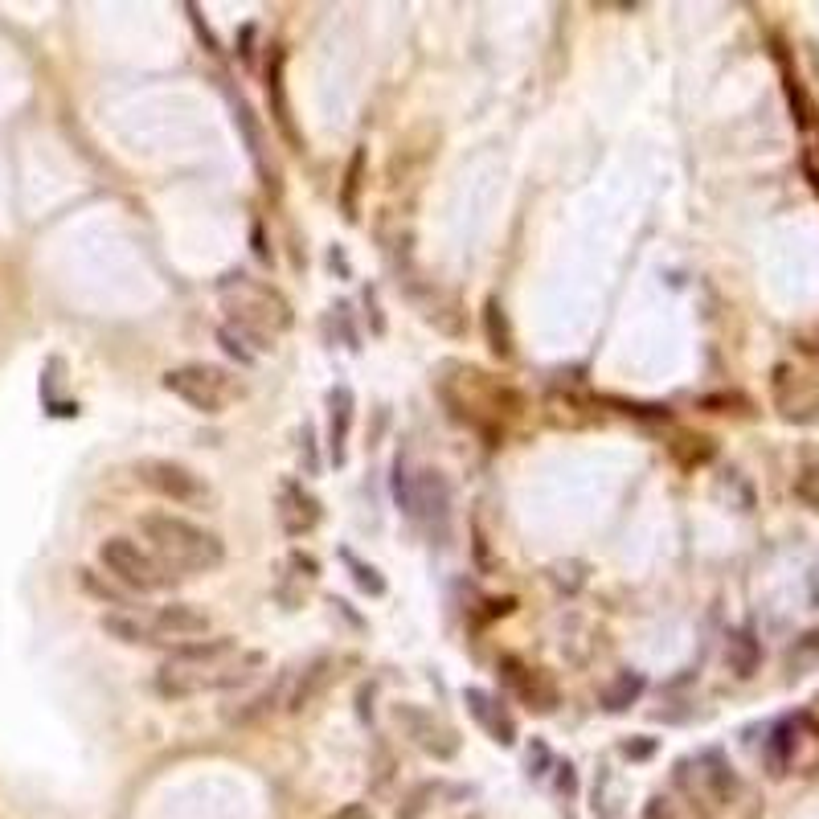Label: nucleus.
I'll return each instance as SVG.
<instances>
[{
    "mask_svg": "<svg viewBox=\"0 0 819 819\" xmlns=\"http://www.w3.org/2000/svg\"><path fill=\"white\" fill-rule=\"evenodd\" d=\"M218 299H222V312H226V324L250 344V353H267L271 340L283 336L291 324H295V312L287 299L271 287V283H258L242 271H230L222 283H218Z\"/></svg>",
    "mask_w": 819,
    "mask_h": 819,
    "instance_id": "nucleus-1",
    "label": "nucleus"
},
{
    "mask_svg": "<svg viewBox=\"0 0 819 819\" xmlns=\"http://www.w3.org/2000/svg\"><path fill=\"white\" fill-rule=\"evenodd\" d=\"M140 533L148 541V549L160 557V562L177 574V578H189V574H209L226 562V545L218 533H209L201 525H193L189 516L181 512H144L140 516Z\"/></svg>",
    "mask_w": 819,
    "mask_h": 819,
    "instance_id": "nucleus-2",
    "label": "nucleus"
},
{
    "mask_svg": "<svg viewBox=\"0 0 819 819\" xmlns=\"http://www.w3.org/2000/svg\"><path fill=\"white\" fill-rule=\"evenodd\" d=\"M267 664L263 652H234L226 660H181L168 656L164 668L156 672V688L164 697H201V693H226V688H238L246 680L258 676V668Z\"/></svg>",
    "mask_w": 819,
    "mask_h": 819,
    "instance_id": "nucleus-3",
    "label": "nucleus"
},
{
    "mask_svg": "<svg viewBox=\"0 0 819 819\" xmlns=\"http://www.w3.org/2000/svg\"><path fill=\"white\" fill-rule=\"evenodd\" d=\"M164 390L197 414H222L234 398H242V381L218 365L189 361V365H177L164 373Z\"/></svg>",
    "mask_w": 819,
    "mask_h": 819,
    "instance_id": "nucleus-4",
    "label": "nucleus"
},
{
    "mask_svg": "<svg viewBox=\"0 0 819 819\" xmlns=\"http://www.w3.org/2000/svg\"><path fill=\"white\" fill-rule=\"evenodd\" d=\"M99 562L115 582H123L127 590H140V594H152V590H164V586L177 582V574H172L148 545H140L132 537H107L99 545Z\"/></svg>",
    "mask_w": 819,
    "mask_h": 819,
    "instance_id": "nucleus-5",
    "label": "nucleus"
},
{
    "mask_svg": "<svg viewBox=\"0 0 819 819\" xmlns=\"http://www.w3.org/2000/svg\"><path fill=\"white\" fill-rule=\"evenodd\" d=\"M394 492H398V504L414 516L418 525L435 529V521H439V533L447 529V516H451V484L443 480V471L422 467L414 480L394 484Z\"/></svg>",
    "mask_w": 819,
    "mask_h": 819,
    "instance_id": "nucleus-6",
    "label": "nucleus"
},
{
    "mask_svg": "<svg viewBox=\"0 0 819 819\" xmlns=\"http://www.w3.org/2000/svg\"><path fill=\"white\" fill-rule=\"evenodd\" d=\"M136 476L156 496H164L172 504H201V500H209V484L197 476V471H189L185 463H177V459H140Z\"/></svg>",
    "mask_w": 819,
    "mask_h": 819,
    "instance_id": "nucleus-7",
    "label": "nucleus"
},
{
    "mask_svg": "<svg viewBox=\"0 0 819 819\" xmlns=\"http://www.w3.org/2000/svg\"><path fill=\"white\" fill-rule=\"evenodd\" d=\"M394 721L402 725V734L422 750L430 754L435 762H451L459 754V738H455V729L443 725L435 713H426L418 705H394Z\"/></svg>",
    "mask_w": 819,
    "mask_h": 819,
    "instance_id": "nucleus-8",
    "label": "nucleus"
},
{
    "mask_svg": "<svg viewBox=\"0 0 819 819\" xmlns=\"http://www.w3.org/2000/svg\"><path fill=\"white\" fill-rule=\"evenodd\" d=\"M275 516H279V529L287 537H308L320 525V500L299 480L283 476L275 488Z\"/></svg>",
    "mask_w": 819,
    "mask_h": 819,
    "instance_id": "nucleus-9",
    "label": "nucleus"
},
{
    "mask_svg": "<svg viewBox=\"0 0 819 819\" xmlns=\"http://www.w3.org/2000/svg\"><path fill=\"white\" fill-rule=\"evenodd\" d=\"M500 680L508 684V693H512L516 701L529 705V709H537V713H549V709L557 705V688H553V680H549L541 668L521 664L516 656H504V660H500Z\"/></svg>",
    "mask_w": 819,
    "mask_h": 819,
    "instance_id": "nucleus-10",
    "label": "nucleus"
},
{
    "mask_svg": "<svg viewBox=\"0 0 819 819\" xmlns=\"http://www.w3.org/2000/svg\"><path fill=\"white\" fill-rule=\"evenodd\" d=\"M156 643L160 639H172L177 648H185V643H197L209 635V615L201 607H193V602H168V607H160L152 619H148Z\"/></svg>",
    "mask_w": 819,
    "mask_h": 819,
    "instance_id": "nucleus-11",
    "label": "nucleus"
},
{
    "mask_svg": "<svg viewBox=\"0 0 819 819\" xmlns=\"http://www.w3.org/2000/svg\"><path fill=\"white\" fill-rule=\"evenodd\" d=\"M336 680V656H328V652H320V656H312L304 668H299L295 676H291V693H287V709L291 713H304V709H312L324 693H328V684Z\"/></svg>",
    "mask_w": 819,
    "mask_h": 819,
    "instance_id": "nucleus-12",
    "label": "nucleus"
},
{
    "mask_svg": "<svg viewBox=\"0 0 819 819\" xmlns=\"http://www.w3.org/2000/svg\"><path fill=\"white\" fill-rule=\"evenodd\" d=\"M463 705H467V713L476 717V725L484 729L492 742H500V746H512V742H516V721H512V713L488 693V688H463Z\"/></svg>",
    "mask_w": 819,
    "mask_h": 819,
    "instance_id": "nucleus-13",
    "label": "nucleus"
},
{
    "mask_svg": "<svg viewBox=\"0 0 819 819\" xmlns=\"http://www.w3.org/2000/svg\"><path fill=\"white\" fill-rule=\"evenodd\" d=\"M807 734H815V721L803 717V713L774 725V734H770V742H766V766H770V774H787V770L799 762V746H803Z\"/></svg>",
    "mask_w": 819,
    "mask_h": 819,
    "instance_id": "nucleus-14",
    "label": "nucleus"
},
{
    "mask_svg": "<svg viewBox=\"0 0 819 819\" xmlns=\"http://www.w3.org/2000/svg\"><path fill=\"white\" fill-rule=\"evenodd\" d=\"M291 676H295V668H287V672H279L275 676V684H267L263 693H254V697H246L238 709H226V721L230 725H258V721H267L275 709H287V693H291Z\"/></svg>",
    "mask_w": 819,
    "mask_h": 819,
    "instance_id": "nucleus-15",
    "label": "nucleus"
},
{
    "mask_svg": "<svg viewBox=\"0 0 819 819\" xmlns=\"http://www.w3.org/2000/svg\"><path fill=\"white\" fill-rule=\"evenodd\" d=\"M697 779H701V795L709 799V803H729L738 795V774H734V766L725 762V754L721 750H705L697 762Z\"/></svg>",
    "mask_w": 819,
    "mask_h": 819,
    "instance_id": "nucleus-16",
    "label": "nucleus"
},
{
    "mask_svg": "<svg viewBox=\"0 0 819 819\" xmlns=\"http://www.w3.org/2000/svg\"><path fill=\"white\" fill-rule=\"evenodd\" d=\"M328 410H332V426H328V443H332V459L344 463V439H349V426H353V410H357V398L349 385H336L328 394Z\"/></svg>",
    "mask_w": 819,
    "mask_h": 819,
    "instance_id": "nucleus-17",
    "label": "nucleus"
},
{
    "mask_svg": "<svg viewBox=\"0 0 819 819\" xmlns=\"http://www.w3.org/2000/svg\"><path fill=\"white\" fill-rule=\"evenodd\" d=\"M725 664H729V672L742 676V680L758 672V664H762V648H758V639H754L750 627L729 631V639H725Z\"/></svg>",
    "mask_w": 819,
    "mask_h": 819,
    "instance_id": "nucleus-18",
    "label": "nucleus"
},
{
    "mask_svg": "<svg viewBox=\"0 0 819 819\" xmlns=\"http://www.w3.org/2000/svg\"><path fill=\"white\" fill-rule=\"evenodd\" d=\"M267 99H271V111H275L279 132H283L291 144H299L295 123H291V107H287V86H283V50H275L271 62H267Z\"/></svg>",
    "mask_w": 819,
    "mask_h": 819,
    "instance_id": "nucleus-19",
    "label": "nucleus"
},
{
    "mask_svg": "<svg viewBox=\"0 0 819 819\" xmlns=\"http://www.w3.org/2000/svg\"><path fill=\"white\" fill-rule=\"evenodd\" d=\"M99 627H103L111 639H119V643H156L152 627H148L140 615H132V611H107V615L99 619Z\"/></svg>",
    "mask_w": 819,
    "mask_h": 819,
    "instance_id": "nucleus-20",
    "label": "nucleus"
},
{
    "mask_svg": "<svg viewBox=\"0 0 819 819\" xmlns=\"http://www.w3.org/2000/svg\"><path fill=\"white\" fill-rule=\"evenodd\" d=\"M643 688H648V680H643L639 672H619L607 688H602V709H607V713H623V709H631V705L639 701Z\"/></svg>",
    "mask_w": 819,
    "mask_h": 819,
    "instance_id": "nucleus-21",
    "label": "nucleus"
},
{
    "mask_svg": "<svg viewBox=\"0 0 819 819\" xmlns=\"http://www.w3.org/2000/svg\"><path fill=\"white\" fill-rule=\"evenodd\" d=\"M484 332H488V349L508 361L512 357V332H508V316L500 308V299H488V308H484Z\"/></svg>",
    "mask_w": 819,
    "mask_h": 819,
    "instance_id": "nucleus-22",
    "label": "nucleus"
},
{
    "mask_svg": "<svg viewBox=\"0 0 819 819\" xmlns=\"http://www.w3.org/2000/svg\"><path fill=\"white\" fill-rule=\"evenodd\" d=\"M443 795V783H418L394 811V819H422L430 807H435V799Z\"/></svg>",
    "mask_w": 819,
    "mask_h": 819,
    "instance_id": "nucleus-23",
    "label": "nucleus"
},
{
    "mask_svg": "<svg viewBox=\"0 0 819 819\" xmlns=\"http://www.w3.org/2000/svg\"><path fill=\"white\" fill-rule=\"evenodd\" d=\"M611 787H615L611 766H598V779H594V815L598 819H619V811L611 803Z\"/></svg>",
    "mask_w": 819,
    "mask_h": 819,
    "instance_id": "nucleus-24",
    "label": "nucleus"
},
{
    "mask_svg": "<svg viewBox=\"0 0 819 819\" xmlns=\"http://www.w3.org/2000/svg\"><path fill=\"white\" fill-rule=\"evenodd\" d=\"M361 168H365V152H357L349 160V177H344V213L357 218V185H361Z\"/></svg>",
    "mask_w": 819,
    "mask_h": 819,
    "instance_id": "nucleus-25",
    "label": "nucleus"
},
{
    "mask_svg": "<svg viewBox=\"0 0 819 819\" xmlns=\"http://www.w3.org/2000/svg\"><path fill=\"white\" fill-rule=\"evenodd\" d=\"M287 570H291V578H299V582H316L320 578V562L312 553H287Z\"/></svg>",
    "mask_w": 819,
    "mask_h": 819,
    "instance_id": "nucleus-26",
    "label": "nucleus"
},
{
    "mask_svg": "<svg viewBox=\"0 0 819 819\" xmlns=\"http://www.w3.org/2000/svg\"><path fill=\"white\" fill-rule=\"evenodd\" d=\"M78 582H82V590H91L95 598H103V602H111V607H123V594H119L115 586H107V582H99V578H95V570H78Z\"/></svg>",
    "mask_w": 819,
    "mask_h": 819,
    "instance_id": "nucleus-27",
    "label": "nucleus"
},
{
    "mask_svg": "<svg viewBox=\"0 0 819 819\" xmlns=\"http://www.w3.org/2000/svg\"><path fill=\"white\" fill-rule=\"evenodd\" d=\"M344 562L353 566V574H357V586H361V590H369V594H385V578H381L373 566H361L353 553H344Z\"/></svg>",
    "mask_w": 819,
    "mask_h": 819,
    "instance_id": "nucleus-28",
    "label": "nucleus"
},
{
    "mask_svg": "<svg viewBox=\"0 0 819 819\" xmlns=\"http://www.w3.org/2000/svg\"><path fill=\"white\" fill-rule=\"evenodd\" d=\"M795 496H799L807 508H815V512H819V467H807L803 476L795 480Z\"/></svg>",
    "mask_w": 819,
    "mask_h": 819,
    "instance_id": "nucleus-29",
    "label": "nucleus"
},
{
    "mask_svg": "<svg viewBox=\"0 0 819 819\" xmlns=\"http://www.w3.org/2000/svg\"><path fill=\"white\" fill-rule=\"evenodd\" d=\"M218 340L226 344V353H230V357H238L242 365H250V361H254V353H250V344H246V340H242V336H238V332H234L230 324H222V328H218Z\"/></svg>",
    "mask_w": 819,
    "mask_h": 819,
    "instance_id": "nucleus-30",
    "label": "nucleus"
},
{
    "mask_svg": "<svg viewBox=\"0 0 819 819\" xmlns=\"http://www.w3.org/2000/svg\"><path fill=\"white\" fill-rule=\"evenodd\" d=\"M815 656H819V631L803 635V643H799V652H791V672L799 676V672H803V660H807V664H815Z\"/></svg>",
    "mask_w": 819,
    "mask_h": 819,
    "instance_id": "nucleus-31",
    "label": "nucleus"
},
{
    "mask_svg": "<svg viewBox=\"0 0 819 819\" xmlns=\"http://www.w3.org/2000/svg\"><path fill=\"white\" fill-rule=\"evenodd\" d=\"M643 819H672V807H668V799H664V795L648 799V807H643Z\"/></svg>",
    "mask_w": 819,
    "mask_h": 819,
    "instance_id": "nucleus-32",
    "label": "nucleus"
},
{
    "mask_svg": "<svg viewBox=\"0 0 819 819\" xmlns=\"http://www.w3.org/2000/svg\"><path fill=\"white\" fill-rule=\"evenodd\" d=\"M332 819H373V811H369L365 803H344V807H340Z\"/></svg>",
    "mask_w": 819,
    "mask_h": 819,
    "instance_id": "nucleus-33",
    "label": "nucleus"
},
{
    "mask_svg": "<svg viewBox=\"0 0 819 819\" xmlns=\"http://www.w3.org/2000/svg\"><path fill=\"white\" fill-rule=\"evenodd\" d=\"M623 754H631V758H648V754H652V742H627Z\"/></svg>",
    "mask_w": 819,
    "mask_h": 819,
    "instance_id": "nucleus-34",
    "label": "nucleus"
},
{
    "mask_svg": "<svg viewBox=\"0 0 819 819\" xmlns=\"http://www.w3.org/2000/svg\"><path fill=\"white\" fill-rule=\"evenodd\" d=\"M467 819H480V815H467Z\"/></svg>",
    "mask_w": 819,
    "mask_h": 819,
    "instance_id": "nucleus-35",
    "label": "nucleus"
}]
</instances>
